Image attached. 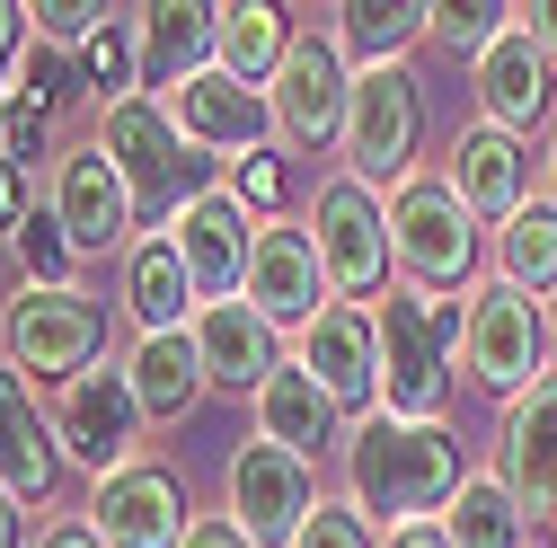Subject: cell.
I'll return each instance as SVG.
<instances>
[{
    "label": "cell",
    "instance_id": "8",
    "mask_svg": "<svg viewBox=\"0 0 557 548\" xmlns=\"http://www.w3.org/2000/svg\"><path fill=\"white\" fill-rule=\"evenodd\" d=\"M222 487H231V522H239L257 548H293L301 522L327 505V496H319V469H310L301 451H284V443H265V434L231 451Z\"/></svg>",
    "mask_w": 557,
    "mask_h": 548
},
{
    "label": "cell",
    "instance_id": "26",
    "mask_svg": "<svg viewBox=\"0 0 557 548\" xmlns=\"http://www.w3.org/2000/svg\"><path fill=\"white\" fill-rule=\"evenodd\" d=\"M124 310H133V327L143 336H160V327H195V284H186V257H177V239H133V257H124Z\"/></svg>",
    "mask_w": 557,
    "mask_h": 548
},
{
    "label": "cell",
    "instance_id": "27",
    "mask_svg": "<svg viewBox=\"0 0 557 548\" xmlns=\"http://www.w3.org/2000/svg\"><path fill=\"white\" fill-rule=\"evenodd\" d=\"M336 27V53L355 62V72H389V62H407L416 36H434V10H416V0H345V10H327Z\"/></svg>",
    "mask_w": 557,
    "mask_h": 548
},
{
    "label": "cell",
    "instance_id": "24",
    "mask_svg": "<svg viewBox=\"0 0 557 548\" xmlns=\"http://www.w3.org/2000/svg\"><path fill=\"white\" fill-rule=\"evenodd\" d=\"M133 18H143V98H169L195 72H213V10L203 0H151Z\"/></svg>",
    "mask_w": 557,
    "mask_h": 548
},
{
    "label": "cell",
    "instance_id": "6",
    "mask_svg": "<svg viewBox=\"0 0 557 548\" xmlns=\"http://www.w3.org/2000/svg\"><path fill=\"white\" fill-rule=\"evenodd\" d=\"M310 248L327 265V292L336 301H372L389 284V203L355 177V169H336L319 195H310Z\"/></svg>",
    "mask_w": 557,
    "mask_h": 548
},
{
    "label": "cell",
    "instance_id": "33",
    "mask_svg": "<svg viewBox=\"0 0 557 548\" xmlns=\"http://www.w3.org/2000/svg\"><path fill=\"white\" fill-rule=\"evenodd\" d=\"M10 248H18V265H27V284H72V265H81V248L62 239V222L45 213V203L27 213V231H18Z\"/></svg>",
    "mask_w": 557,
    "mask_h": 548
},
{
    "label": "cell",
    "instance_id": "36",
    "mask_svg": "<svg viewBox=\"0 0 557 548\" xmlns=\"http://www.w3.org/2000/svg\"><path fill=\"white\" fill-rule=\"evenodd\" d=\"M293 548H381V531L355 513V505H319L310 522H301V539Z\"/></svg>",
    "mask_w": 557,
    "mask_h": 548
},
{
    "label": "cell",
    "instance_id": "9",
    "mask_svg": "<svg viewBox=\"0 0 557 548\" xmlns=\"http://www.w3.org/2000/svg\"><path fill=\"white\" fill-rule=\"evenodd\" d=\"M265 107H274V142H284V151H327V142H345L355 62L336 53V36H293L284 72L265 80Z\"/></svg>",
    "mask_w": 557,
    "mask_h": 548
},
{
    "label": "cell",
    "instance_id": "34",
    "mask_svg": "<svg viewBox=\"0 0 557 548\" xmlns=\"http://www.w3.org/2000/svg\"><path fill=\"white\" fill-rule=\"evenodd\" d=\"M505 27H513V10H496V0H451V10H434V36H443L451 53H469V62L496 45Z\"/></svg>",
    "mask_w": 557,
    "mask_h": 548
},
{
    "label": "cell",
    "instance_id": "1",
    "mask_svg": "<svg viewBox=\"0 0 557 548\" xmlns=\"http://www.w3.org/2000/svg\"><path fill=\"white\" fill-rule=\"evenodd\" d=\"M460 434L451 425H407L389 407L345 425V505H355L372 531L398 522H443L460 496Z\"/></svg>",
    "mask_w": 557,
    "mask_h": 548
},
{
    "label": "cell",
    "instance_id": "2",
    "mask_svg": "<svg viewBox=\"0 0 557 548\" xmlns=\"http://www.w3.org/2000/svg\"><path fill=\"white\" fill-rule=\"evenodd\" d=\"M98 151L115 160V177L133 186V222L143 239H169V222L186 213L195 195H213V160H203L186 133L169 124L160 98H124L98 115Z\"/></svg>",
    "mask_w": 557,
    "mask_h": 548
},
{
    "label": "cell",
    "instance_id": "25",
    "mask_svg": "<svg viewBox=\"0 0 557 548\" xmlns=\"http://www.w3.org/2000/svg\"><path fill=\"white\" fill-rule=\"evenodd\" d=\"M257 434H265V443H284V451H301V460H319L327 443L345 451V407H336L301 363H284V372L257 389Z\"/></svg>",
    "mask_w": 557,
    "mask_h": 548
},
{
    "label": "cell",
    "instance_id": "46",
    "mask_svg": "<svg viewBox=\"0 0 557 548\" xmlns=\"http://www.w3.org/2000/svg\"><path fill=\"white\" fill-rule=\"evenodd\" d=\"M540 169H548V203H557V142H548V160H540Z\"/></svg>",
    "mask_w": 557,
    "mask_h": 548
},
{
    "label": "cell",
    "instance_id": "13",
    "mask_svg": "<svg viewBox=\"0 0 557 548\" xmlns=\"http://www.w3.org/2000/svg\"><path fill=\"white\" fill-rule=\"evenodd\" d=\"M53 443H62V460H81L89 477L133 469V451H143V407H133V381H124V372H81L72 389L53 398Z\"/></svg>",
    "mask_w": 557,
    "mask_h": 548
},
{
    "label": "cell",
    "instance_id": "31",
    "mask_svg": "<svg viewBox=\"0 0 557 548\" xmlns=\"http://www.w3.org/2000/svg\"><path fill=\"white\" fill-rule=\"evenodd\" d=\"M81 72H89V89L107 98V107H124V98H143V18L133 10H115L98 36H89V53H81Z\"/></svg>",
    "mask_w": 557,
    "mask_h": 548
},
{
    "label": "cell",
    "instance_id": "7",
    "mask_svg": "<svg viewBox=\"0 0 557 548\" xmlns=\"http://www.w3.org/2000/svg\"><path fill=\"white\" fill-rule=\"evenodd\" d=\"M416 142H425V89H416L407 62H389V72H355V107H345V169H355L363 186L381 177H416Z\"/></svg>",
    "mask_w": 557,
    "mask_h": 548
},
{
    "label": "cell",
    "instance_id": "5",
    "mask_svg": "<svg viewBox=\"0 0 557 548\" xmlns=\"http://www.w3.org/2000/svg\"><path fill=\"white\" fill-rule=\"evenodd\" d=\"M389 257L407 274V292H469L478 274V213L451 195V177H407L389 195Z\"/></svg>",
    "mask_w": 557,
    "mask_h": 548
},
{
    "label": "cell",
    "instance_id": "21",
    "mask_svg": "<svg viewBox=\"0 0 557 548\" xmlns=\"http://www.w3.org/2000/svg\"><path fill=\"white\" fill-rule=\"evenodd\" d=\"M62 477V443H53V416L36 407V381L0 363V487L18 505H45Z\"/></svg>",
    "mask_w": 557,
    "mask_h": 548
},
{
    "label": "cell",
    "instance_id": "38",
    "mask_svg": "<svg viewBox=\"0 0 557 548\" xmlns=\"http://www.w3.org/2000/svg\"><path fill=\"white\" fill-rule=\"evenodd\" d=\"M0 160H10V169H27V177H36V160L53 169V133H45V115L10 107V124H0Z\"/></svg>",
    "mask_w": 557,
    "mask_h": 548
},
{
    "label": "cell",
    "instance_id": "42",
    "mask_svg": "<svg viewBox=\"0 0 557 548\" xmlns=\"http://www.w3.org/2000/svg\"><path fill=\"white\" fill-rule=\"evenodd\" d=\"M381 548H451V531L443 522H398V531H381Z\"/></svg>",
    "mask_w": 557,
    "mask_h": 548
},
{
    "label": "cell",
    "instance_id": "23",
    "mask_svg": "<svg viewBox=\"0 0 557 548\" xmlns=\"http://www.w3.org/2000/svg\"><path fill=\"white\" fill-rule=\"evenodd\" d=\"M195 354L203 372H213L222 389H265L274 372H284V346H274V319H257L248 301H213V310H195Z\"/></svg>",
    "mask_w": 557,
    "mask_h": 548
},
{
    "label": "cell",
    "instance_id": "10",
    "mask_svg": "<svg viewBox=\"0 0 557 548\" xmlns=\"http://www.w3.org/2000/svg\"><path fill=\"white\" fill-rule=\"evenodd\" d=\"M460 363L478 389H496L505 407L548 372V310L505 292V284H478L469 292V336H460Z\"/></svg>",
    "mask_w": 557,
    "mask_h": 548
},
{
    "label": "cell",
    "instance_id": "43",
    "mask_svg": "<svg viewBox=\"0 0 557 548\" xmlns=\"http://www.w3.org/2000/svg\"><path fill=\"white\" fill-rule=\"evenodd\" d=\"M513 18H522V36H531V45L557 62V0H540V10H513Z\"/></svg>",
    "mask_w": 557,
    "mask_h": 548
},
{
    "label": "cell",
    "instance_id": "16",
    "mask_svg": "<svg viewBox=\"0 0 557 548\" xmlns=\"http://www.w3.org/2000/svg\"><path fill=\"white\" fill-rule=\"evenodd\" d=\"M301 372L345 407V416H372L381 407V310L336 301L301 327Z\"/></svg>",
    "mask_w": 557,
    "mask_h": 548
},
{
    "label": "cell",
    "instance_id": "19",
    "mask_svg": "<svg viewBox=\"0 0 557 548\" xmlns=\"http://www.w3.org/2000/svg\"><path fill=\"white\" fill-rule=\"evenodd\" d=\"M469 98H478V124H496V133H513V142H531V124L548 115V53L522 36V18L486 45L478 62H469Z\"/></svg>",
    "mask_w": 557,
    "mask_h": 548
},
{
    "label": "cell",
    "instance_id": "47",
    "mask_svg": "<svg viewBox=\"0 0 557 548\" xmlns=\"http://www.w3.org/2000/svg\"><path fill=\"white\" fill-rule=\"evenodd\" d=\"M548 336H557V301H548Z\"/></svg>",
    "mask_w": 557,
    "mask_h": 548
},
{
    "label": "cell",
    "instance_id": "20",
    "mask_svg": "<svg viewBox=\"0 0 557 548\" xmlns=\"http://www.w3.org/2000/svg\"><path fill=\"white\" fill-rule=\"evenodd\" d=\"M443 177H451V195L469 203L478 222H513L531 203V142H513V133H496V124H469L451 142Z\"/></svg>",
    "mask_w": 557,
    "mask_h": 548
},
{
    "label": "cell",
    "instance_id": "32",
    "mask_svg": "<svg viewBox=\"0 0 557 548\" xmlns=\"http://www.w3.org/2000/svg\"><path fill=\"white\" fill-rule=\"evenodd\" d=\"M62 89H72V53H62V45H45V36H27V53H18V80H10V107L53 115V107H62Z\"/></svg>",
    "mask_w": 557,
    "mask_h": 548
},
{
    "label": "cell",
    "instance_id": "14",
    "mask_svg": "<svg viewBox=\"0 0 557 548\" xmlns=\"http://www.w3.org/2000/svg\"><path fill=\"white\" fill-rule=\"evenodd\" d=\"M160 107H169V124L186 133L203 160H231V169H239V160L274 151V107H265V89H248V80H231V72H195V80L169 89Z\"/></svg>",
    "mask_w": 557,
    "mask_h": 548
},
{
    "label": "cell",
    "instance_id": "30",
    "mask_svg": "<svg viewBox=\"0 0 557 548\" xmlns=\"http://www.w3.org/2000/svg\"><path fill=\"white\" fill-rule=\"evenodd\" d=\"M443 531H451V548H531V513L513 505V487H505L496 469H469L460 477Z\"/></svg>",
    "mask_w": 557,
    "mask_h": 548
},
{
    "label": "cell",
    "instance_id": "18",
    "mask_svg": "<svg viewBox=\"0 0 557 548\" xmlns=\"http://www.w3.org/2000/svg\"><path fill=\"white\" fill-rule=\"evenodd\" d=\"M257 319H274V327H310L319 310H336L327 301V265H319V248H310V231H293V222H265L257 231V257H248V292H239Z\"/></svg>",
    "mask_w": 557,
    "mask_h": 548
},
{
    "label": "cell",
    "instance_id": "3",
    "mask_svg": "<svg viewBox=\"0 0 557 548\" xmlns=\"http://www.w3.org/2000/svg\"><path fill=\"white\" fill-rule=\"evenodd\" d=\"M381 310V407L407 425H443L451 407V354L469 336V301H425V292H389Z\"/></svg>",
    "mask_w": 557,
    "mask_h": 548
},
{
    "label": "cell",
    "instance_id": "35",
    "mask_svg": "<svg viewBox=\"0 0 557 548\" xmlns=\"http://www.w3.org/2000/svg\"><path fill=\"white\" fill-rule=\"evenodd\" d=\"M115 10H98V0H45V10H27V27L45 36V45H62V53H89V36L107 27Z\"/></svg>",
    "mask_w": 557,
    "mask_h": 548
},
{
    "label": "cell",
    "instance_id": "28",
    "mask_svg": "<svg viewBox=\"0 0 557 548\" xmlns=\"http://www.w3.org/2000/svg\"><path fill=\"white\" fill-rule=\"evenodd\" d=\"M284 53H293V18L284 10H265V0H231V10H213V72L265 89L274 72H284Z\"/></svg>",
    "mask_w": 557,
    "mask_h": 548
},
{
    "label": "cell",
    "instance_id": "4",
    "mask_svg": "<svg viewBox=\"0 0 557 548\" xmlns=\"http://www.w3.org/2000/svg\"><path fill=\"white\" fill-rule=\"evenodd\" d=\"M107 354V301L89 284H18L10 310H0V363L27 381H62L98 372Z\"/></svg>",
    "mask_w": 557,
    "mask_h": 548
},
{
    "label": "cell",
    "instance_id": "12",
    "mask_svg": "<svg viewBox=\"0 0 557 548\" xmlns=\"http://www.w3.org/2000/svg\"><path fill=\"white\" fill-rule=\"evenodd\" d=\"M257 213L231 195V186H213V195H195L186 213L169 222V239H177V257H186V284H195V301L213 310V301H239L248 292V257H257Z\"/></svg>",
    "mask_w": 557,
    "mask_h": 548
},
{
    "label": "cell",
    "instance_id": "41",
    "mask_svg": "<svg viewBox=\"0 0 557 548\" xmlns=\"http://www.w3.org/2000/svg\"><path fill=\"white\" fill-rule=\"evenodd\" d=\"M186 548H257L231 513H195V531H186Z\"/></svg>",
    "mask_w": 557,
    "mask_h": 548
},
{
    "label": "cell",
    "instance_id": "39",
    "mask_svg": "<svg viewBox=\"0 0 557 548\" xmlns=\"http://www.w3.org/2000/svg\"><path fill=\"white\" fill-rule=\"evenodd\" d=\"M27 10H10V0H0V124H10V80H18V53H27Z\"/></svg>",
    "mask_w": 557,
    "mask_h": 548
},
{
    "label": "cell",
    "instance_id": "40",
    "mask_svg": "<svg viewBox=\"0 0 557 548\" xmlns=\"http://www.w3.org/2000/svg\"><path fill=\"white\" fill-rule=\"evenodd\" d=\"M27 213H36V195H27V169H10V160H0V231H27Z\"/></svg>",
    "mask_w": 557,
    "mask_h": 548
},
{
    "label": "cell",
    "instance_id": "11",
    "mask_svg": "<svg viewBox=\"0 0 557 548\" xmlns=\"http://www.w3.org/2000/svg\"><path fill=\"white\" fill-rule=\"evenodd\" d=\"M45 213L62 222V239H72L81 257H107V248H124L133 257V186L115 177V160L98 151V142H72V151H53V169H45Z\"/></svg>",
    "mask_w": 557,
    "mask_h": 548
},
{
    "label": "cell",
    "instance_id": "22",
    "mask_svg": "<svg viewBox=\"0 0 557 548\" xmlns=\"http://www.w3.org/2000/svg\"><path fill=\"white\" fill-rule=\"evenodd\" d=\"M124 381H133V407H143V425H186V416H195V398L213 389V372H203V354H195V327L133 336Z\"/></svg>",
    "mask_w": 557,
    "mask_h": 548
},
{
    "label": "cell",
    "instance_id": "29",
    "mask_svg": "<svg viewBox=\"0 0 557 548\" xmlns=\"http://www.w3.org/2000/svg\"><path fill=\"white\" fill-rule=\"evenodd\" d=\"M496 284L522 301H557V203H522L513 222H496Z\"/></svg>",
    "mask_w": 557,
    "mask_h": 548
},
{
    "label": "cell",
    "instance_id": "17",
    "mask_svg": "<svg viewBox=\"0 0 557 548\" xmlns=\"http://www.w3.org/2000/svg\"><path fill=\"white\" fill-rule=\"evenodd\" d=\"M496 477L513 487V505H522L540 531H557V372H540V381L505 407Z\"/></svg>",
    "mask_w": 557,
    "mask_h": 548
},
{
    "label": "cell",
    "instance_id": "37",
    "mask_svg": "<svg viewBox=\"0 0 557 548\" xmlns=\"http://www.w3.org/2000/svg\"><path fill=\"white\" fill-rule=\"evenodd\" d=\"M231 195L248 203L257 222H274V203H284V151H257V160H239V169H231Z\"/></svg>",
    "mask_w": 557,
    "mask_h": 548
},
{
    "label": "cell",
    "instance_id": "45",
    "mask_svg": "<svg viewBox=\"0 0 557 548\" xmlns=\"http://www.w3.org/2000/svg\"><path fill=\"white\" fill-rule=\"evenodd\" d=\"M0 548H27V505L0 487Z\"/></svg>",
    "mask_w": 557,
    "mask_h": 548
},
{
    "label": "cell",
    "instance_id": "15",
    "mask_svg": "<svg viewBox=\"0 0 557 548\" xmlns=\"http://www.w3.org/2000/svg\"><path fill=\"white\" fill-rule=\"evenodd\" d=\"M89 531L107 548H186L195 513H186V487L160 469V460H133L115 477H98V496H89Z\"/></svg>",
    "mask_w": 557,
    "mask_h": 548
},
{
    "label": "cell",
    "instance_id": "44",
    "mask_svg": "<svg viewBox=\"0 0 557 548\" xmlns=\"http://www.w3.org/2000/svg\"><path fill=\"white\" fill-rule=\"evenodd\" d=\"M36 548H107V539L89 531V513H72V522H53V531H45Z\"/></svg>",
    "mask_w": 557,
    "mask_h": 548
}]
</instances>
